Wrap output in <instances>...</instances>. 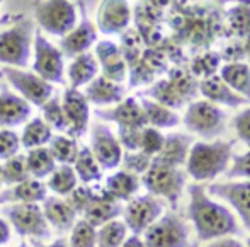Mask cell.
Listing matches in <instances>:
<instances>
[{"instance_id": "obj_1", "label": "cell", "mask_w": 250, "mask_h": 247, "mask_svg": "<svg viewBox=\"0 0 250 247\" xmlns=\"http://www.w3.org/2000/svg\"><path fill=\"white\" fill-rule=\"evenodd\" d=\"M188 218L198 235V241L211 242L221 237H231L240 232L238 222L230 208L218 203L208 193L206 186L194 182L189 186Z\"/></svg>"}, {"instance_id": "obj_2", "label": "cell", "mask_w": 250, "mask_h": 247, "mask_svg": "<svg viewBox=\"0 0 250 247\" xmlns=\"http://www.w3.org/2000/svg\"><path fill=\"white\" fill-rule=\"evenodd\" d=\"M233 145L235 142L225 140L192 143L186 160V174L199 184L225 174L233 158Z\"/></svg>"}, {"instance_id": "obj_3", "label": "cell", "mask_w": 250, "mask_h": 247, "mask_svg": "<svg viewBox=\"0 0 250 247\" xmlns=\"http://www.w3.org/2000/svg\"><path fill=\"white\" fill-rule=\"evenodd\" d=\"M186 179L188 174L182 167H172V165L162 164V162L151 160L148 171L142 176V184L148 191L160 200L177 208L179 201L186 189Z\"/></svg>"}, {"instance_id": "obj_4", "label": "cell", "mask_w": 250, "mask_h": 247, "mask_svg": "<svg viewBox=\"0 0 250 247\" xmlns=\"http://www.w3.org/2000/svg\"><path fill=\"white\" fill-rule=\"evenodd\" d=\"M33 33L34 24L31 19H19L14 26L0 31V63L12 68L29 65Z\"/></svg>"}, {"instance_id": "obj_5", "label": "cell", "mask_w": 250, "mask_h": 247, "mask_svg": "<svg viewBox=\"0 0 250 247\" xmlns=\"http://www.w3.org/2000/svg\"><path fill=\"white\" fill-rule=\"evenodd\" d=\"M182 123L189 132L203 136V138H216L225 132L227 126V114L220 106L206 101L189 102Z\"/></svg>"}, {"instance_id": "obj_6", "label": "cell", "mask_w": 250, "mask_h": 247, "mask_svg": "<svg viewBox=\"0 0 250 247\" xmlns=\"http://www.w3.org/2000/svg\"><path fill=\"white\" fill-rule=\"evenodd\" d=\"M40 29L53 36H65L77 26V5L70 0H44L36 5Z\"/></svg>"}, {"instance_id": "obj_7", "label": "cell", "mask_w": 250, "mask_h": 247, "mask_svg": "<svg viewBox=\"0 0 250 247\" xmlns=\"http://www.w3.org/2000/svg\"><path fill=\"white\" fill-rule=\"evenodd\" d=\"M146 247H189V227L175 211L165 213L145 232Z\"/></svg>"}, {"instance_id": "obj_8", "label": "cell", "mask_w": 250, "mask_h": 247, "mask_svg": "<svg viewBox=\"0 0 250 247\" xmlns=\"http://www.w3.org/2000/svg\"><path fill=\"white\" fill-rule=\"evenodd\" d=\"M165 201L153 195H142L131 198L125 208H123V217L125 225L133 235H142L164 215Z\"/></svg>"}, {"instance_id": "obj_9", "label": "cell", "mask_w": 250, "mask_h": 247, "mask_svg": "<svg viewBox=\"0 0 250 247\" xmlns=\"http://www.w3.org/2000/svg\"><path fill=\"white\" fill-rule=\"evenodd\" d=\"M33 70L48 84H65L63 77V55L43 36V31H34V63Z\"/></svg>"}, {"instance_id": "obj_10", "label": "cell", "mask_w": 250, "mask_h": 247, "mask_svg": "<svg viewBox=\"0 0 250 247\" xmlns=\"http://www.w3.org/2000/svg\"><path fill=\"white\" fill-rule=\"evenodd\" d=\"M10 224L14 225L19 235L29 237H50V224L43 215V210L38 203H17L5 210Z\"/></svg>"}, {"instance_id": "obj_11", "label": "cell", "mask_w": 250, "mask_h": 247, "mask_svg": "<svg viewBox=\"0 0 250 247\" xmlns=\"http://www.w3.org/2000/svg\"><path fill=\"white\" fill-rule=\"evenodd\" d=\"M0 72H2V75L7 77V80L12 84L14 89L21 94V97L34 106L41 108L55 92L51 84L38 77L36 73L24 72V70L12 68V67H3Z\"/></svg>"}, {"instance_id": "obj_12", "label": "cell", "mask_w": 250, "mask_h": 247, "mask_svg": "<svg viewBox=\"0 0 250 247\" xmlns=\"http://www.w3.org/2000/svg\"><path fill=\"white\" fill-rule=\"evenodd\" d=\"M90 152L102 171H112L121 165L123 148L118 136L102 123H94L90 130Z\"/></svg>"}, {"instance_id": "obj_13", "label": "cell", "mask_w": 250, "mask_h": 247, "mask_svg": "<svg viewBox=\"0 0 250 247\" xmlns=\"http://www.w3.org/2000/svg\"><path fill=\"white\" fill-rule=\"evenodd\" d=\"M206 189L213 198L227 201L240 217L244 227L250 230V181L238 179V181L213 182L206 186Z\"/></svg>"}, {"instance_id": "obj_14", "label": "cell", "mask_w": 250, "mask_h": 247, "mask_svg": "<svg viewBox=\"0 0 250 247\" xmlns=\"http://www.w3.org/2000/svg\"><path fill=\"white\" fill-rule=\"evenodd\" d=\"M63 114L66 118V135L72 136V138H80V136L85 135L87 126H89V101L83 96V92H80L79 89H68L63 94V102H62Z\"/></svg>"}, {"instance_id": "obj_15", "label": "cell", "mask_w": 250, "mask_h": 247, "mask_svg": "<svg viewBox=\"0 0 250 247\" xmlns=\"http://www.w3.org/2000/svg\"><path fill=\"white\" fill-rule=\"evenodd\" d=\"M133 10L128 0H101L97 9V29L102 34H121L129 27Z\"/></svg>"}, {"instance_id": "obj_16", "label": "cell", "mask_w": 250, "mask_h": 247, "mask_svg": "<svg viewBox=\"0 0 250 247\" xmlns=\"http://www.w3.org/2000/svg\"><path fill=\"white\" fill-rule=\"evenodd\" d=\"M79 9L80 14H82L80 22L60 41V51L68 58H75L82 53H87L89 48L97 41V29L92 24V21L87 17L83 2H79Z\"/></svg>"}, {"instance_id": "obj_17", "label": "cell", "mask_w": 250, "mask_h": 247, "mask_svg": "<svg viewBox=\"0 0 250 247\" xmlns=\"http://www.w3.org/2000/svg\"><path fill=\"white\" fill-rule=\"evenodd\" d=\"M123 208L125 206L119 201H116L104 188L96 186V195L82 211L83 220L92 225L94 228L102 227V225L116 220L119 215H123Z\"/></svg>"}, {"instance_id": "obj_18", "label": "cell", "mask_w": 250, "mask_h": 247, "mask_svg": "<svg viewBox=\"0 0 250 247\" xmlns=\"http://www.w3.org/2000/svg\"><path fill=\"white\" fill-rule=\"evenodd\" d=\"M96 116L104 121H114L118 126L129 128H145L146 119L136 97H125L121 102L109 109H96Z\"/></svg>"}, {"instance_id": "obj_19", "label": "cell", "mask_w": 250, "mask_h": 247, "mask_svg": "<svg viewBox=\"0 0 250 247\" xmlns=\"http://www.w3.org/2000/svg\"><path fill=\"white\" fill-rule=\"evenodd\" d=\"M97 63L102 68V77L112 80L116 84H123L128 75V67L121 55V49L116 43L109 40H102L96 45Z\"/></svg>"}, {"instance_id": "obj_20", "label": "cell", "mask_w": 250, "mask_h": 247, "mask_svg": "<svg viewBox=\"0 0 250 247\" xmlns=\"http://www.w3.org/2000/svg\"><path fill=\"white\" fill-rule=\"evenodd\" d=\"M198 90L203 94V97L206 101L213 102L216 106H227V108H240V106H247L250 102L242 96H238L237 92L230 89L223 80L220 79L218 73L206 79L199 80Z\"/></svg>"}, {"instance_id": "obj_21", "label": "cell", "mask_w": 250, "mask_h": 247, "mask_svg": "<svg viewBox=\"0 0 250 247\" xmlns=\"http://www.w3.org/2000/svg\"><path fill=\"white\" fill-rule=\"evenodd\" d=\"M31 104L10 90H0V130L26 123L31 116Z\"/></svg>"}, {"instance_id": "obj_22", "label": "cell", "mask_w": 250, "mask_h": 247, "mask_svg": "<svg viewBox=\"0 0 250 247\" xmlns=\"http://www.w3.org/2000/svg\"><path fill=\"white\" fill-rule=\"evenodd\" d=\"M191 145H192V138L189 135H184V133L165 135L164 147L158 152L157 157H153V160L172 165V167H182V165H186Z\"/></svg>"}, {"instance_id": "obj_23", "label": "cell", "mask_w": 250, "mask_h": 247, "mask_svg": "<svg viewBox=\"0 0 250 247\" xmlns=\"http://www.w3.org/2000/svg\"><path fill=\"white\" fill-rule=\"evenodd\" d=\"M83 96L96 106H109L121 102L126 96V89L121 84H116L112 80H107L105 77L97 75L92 82L87 84Z\"/></svg>"}, {"instance_id": "obj_24", "label": "cell", "mask_w": 250, "mask_h": 247, "mask_svg": "<svg viewBox=\"0 0 250 247\" xmlns=\"http://www.w3.org/2000/svg\"><path fill=\"white\" fill-rule=\"evenodd\" d=\"M220 79L238 96L250 102V65L245 62L225 63L218 70Z\"/></svg>"}, {"instance_id": "obj_25", "label": "cell", "mask_w": 250, "mask_h": 247, "mask_svg": "<svg viewBox=\"0 0 250 247\" xmlns=\"http://www.w3.org/2000/svg\"><path fill=\"white\" fill-rule=\"evenodd\" d=\"M43 215L46 218V222L50 225H53L55 228H58L60 232H66L75 225L77 220V213L68 206L65 200L62 198H46L41 206Z\"/></svg>"}, {"instance_id": "obj_26", "label": "cell", "mask_w": 250, "mask_h": 247, "mask_svg": "<svg viewBox=\"0 0 250 247\" xmlns=\"http://www.w3.org/2000/svg\"><path fill=\"white\" fill-rule=\"evenodd\" d=\"M140 186H142V179L140 176L131 174L128 171H118L114 174H111L105 179V186L104 189L109 193L116 201H129L131 198H135V195L138 193Z\"/></svg>"}, {"instance_id": "obj_27", "label": "cell", "mask_w": 250, "mask_h": 247, "mask_svg": "<svg viewBox=\"0 0 250 247\" xmlns=\"http://www.w3.org/2000/svg\"><path fill=\"white\" fill-rule=\"evenodd\" d=\"M99 72V63H97L96 56L92 53H82V55L75 56L73 62L68 65V80L72 89H79L80 86H87L97 77Z\"/></svg>"}, {"instance_id": "obj_28", "label": "cell", "mask_w": 250, "mask_h": 247, "mask_svg": "<svg viewBox=\"0 0 250 247\" xmlns=\"http://www.w3.org/2000/svg\"><path fill=\"white\" fill-rule=\"evenodd\" d=\"M140 106H142L143 114H145L146 126L164 130V128H175L181 123V116L174 109L165 108V106L158 104V102L151 101V99L143 97L140 101Z\"/></svg>"}, {"instance_id": "obj_29", "label": "cell", "mask_w": 250, "mask_h": 247, "mask_svg": "<svg viewBox=\"0 0 250 247\" xmlns=\"http://www.w3.org/2000/svg\"><path fill=\"white\" fill-rule=\"evenodd\" d=\"M140 97H151V101L165 106L168 109H179L186 104V99L181 96L174 82L168 79H162L153 82L148 89L140 92Z\"/></svg>"}, {"instance_id": "obj_30", "label": "cell", "mask_w": 250, "mask_h": 247, "mask_svg": "<svg viewBox=\"0 0 250 247\" xmlns=\"http://www.w3.org/2000/svg\"><path fill=\"white\" fill-rule=\"evenodd\" d=\"M46 200V188L43 182L38 179H27L24 182L16 184L10 191L0 195V203L2 201H19V203H40Z\"/></svg>"}, {"instance_id": "obj_31", "label": "cell", "mask_w": 250, "mask_h": 247, "mask_svg": "<svg viewBox=\"0 0 250 247\" xmlns=\"http://www.w3.org/2000/svg\"><path fill=\"white\" fill-rule=\"evenodd\" d=\"M225 24H227L228 38L244 40L250 34V3H238L225 12Z\"/></svg>"}, {"instance_id": "obj_32", "label": "cell", "mask_w": 250, "mask_h": 247, "mask_svg": "<svg viewBox=\"0 0 250 247\" xmlns=\"http://www.w3.org/2000/svg\"><path fill=\"white\" fill-rule=\"evenodd\" d=\"M26 165H27L29 176L34 179H43V178H46V176H51V172L56 169L55 158L51 157L50 150L44 147L27 150Z\"/></svg>"}, {"instance_id": "obj_33", "label": "cell", "mask_w": 250, "mask_h": 247, "mask_svg": "<svg viewBox=\"0 0 250 247\" xmlns=\"http://www.w3.org/2000/svg\"><path fill=\"white\" fill-rule=\"evenodd\" d=\"M73 164H75V174L79 176L80 181H82L83 184L90 186V184H96V182L101 181L102 169L96 162V158H94V155L89 147L79 148V154H77V158Z\"/></svg>"}, {"instance_id": "obj_34", "label": "cell", "mask_w": 250, "mask_h": 247, "mask_svg": "<svg viewBox=\"0 0 250 247\" xmlns=\"http://www.w3.org/2000/svg\"><path fill=\"white\" fill-rule=\"evenodd\" d=\"M53 132L50 126L44 123L43 118H34L24 126L22 136H21V145L26 150H33L38 147H44L50 143Z\"/></svg>"}, {"instance_id": "obj_35", "label": "cell", "mask_w": 250, "mask_h": 247, "mask_svg": "<svg viewBox=\"0 0 250 247\" xmlns=\"http://www.w3.org/2000/svg\"><path fill=\"white\" fill-rule=\"evenodd\" d=\"M48 150H50L51 157L55 158V162H60L62 165H70L75 162L77 154H79V145H77V140L72 136L53 135Z\"/></svg>"}, {"instance_id": "obj_36", "label": "cell", "mask_w": 250, "mask_h": 247, "mask_svg": "<svg viewBox=\"0 0 250 247\" xmlns=\"http://www.w3.org/2000/svg\"><path fill=\"white\" fill-rule=\"evenodd\" d=\"M128 235V227L123 220H112L97 230L96 247H121Z\"/></svg>"}, {"instance_id": "obj_37", "label": "cell", "mask_w": 250, "mask_h": 247, "mask_svg": "<svg viewBox=\"0 0 250 247\" xmlns=\"http://www.w3.org/2000/svg\"><path fill=\"white\" fill-rule=\"evenodd\" d=\"M221 67V56L218 51H204L199 53L198 56L191 60L189 63V72L196 77V79H206L211 77L220 70Z\"/></svg>"}, {"instance_id": "obj_38", "label": "cell", "mask_w": 250, "mask_h": 247, "mask_svg": "<svg viewBox=\"0 0 250 247\" xmlns=\"http://www.w3.org/2000/svg\"><path fill=\"white\" fill-rule=\"evenodd\" d=\"M51 191L60 196H68L77 188V174L70 165H60L58 169L51 172L48 181Z\"/></svg>"}, {"instance_id": "obj_39", "label": "cell", "mask_w": 250, "mask_h": 247, "mask_svg": "<svg viewBox=\"0 0 250 247\" xmlns=\"http://www.w3.org/2000/svg\"><path fill=\"white\" fill-rule=\"evenodd\" d=\"M29 179V172H27L26 157L24 155H14L12 158L5 160L2 165V182L3 184H19Z\"/></svg>"}, {"instance_id": "obj_40", "label": "cell", "mask_w": 250, "mask_h": 247, "mask_svg": "<svg viewBox=\"0 0 250 247\" xmlns=\"http://www.w3.org/2000/svg\"><path fill=\"white\" fill-rule=\"evenodd\" d=\"M41 111H43V119L50 128H55L56 132H65L68 130V125H66V118L63 114L62 109V102H60L58 97L51 96L41 106Z\"/></svg>"}, {"instance_id": "obj_41", "label": "cell", "mask_w": 250, "mask_h": 247, "mask_svg": "<svg viewBox=\"0 0 250 247\" xmlns=\"http://www.w3.org/2000/svg\"><path fill=\"white\" fill-rule=\"evenodd\" d=\"M97 230L85 220H79L72 228L70 247H96Z\"/></svg>"}, {"instance_id": "obj_42", "label": "cell", "mask_w": 250, "mask_h": 247, "mask_svg": "<svg viewBox=\"0 0 250 247\" xmlns=\"http://www.w3.org/2000/svg\"><path fill=\"white\" fill-rule=\"evenodd\" d=\"M165 142V135L160 130L153 128V126H145L142 130V140H140V152L146 154L148 157H157L158 152L162 150Z\"/></svg>"}, {"instance_id": "obj_43", "label": "cell", "mask_w": 250, "mask_h": 247, "mask_svg": "<svg viewBox=\"0 0 250 247\" xmlns=\"http://www.w3.org/2000/svg\"><path fill=\"white\" fill-rule=\"evenodd\" d=\"M151 160H153V158L148 157V155L143 154V152H140V150L125 152V154H123V158H121L123 171H128L136 176H143L146 171H148Z\"/></svg>"}, {"instance_id": "obj_44", "label": "cell", "mask_w": 250, "mask_h": 247, "mask_svg": "<svg viewBox=\"0 0 250 247\" xmlns=\"http://www.w3.org/2000/svg\"><path fill=\"white\" fill-rule=\"evenodd\" d=\"M94 195H96V186H87V184L83 186L82 184V186H77L65 201L68 203V206L79 215V213H82V211L87 208V204L92 201Z\"/></svg>"}, {"instance_id": "obj_45", "label": "cell", "mask_w": 250, "mask_h": 247, "mask_svg": "<svg viewBox=\"0 0 250 247\" xmlns=\"http://www.w3.org/2000/svg\"><path fill=\"white\" fill-rule=\"evenodd\" d=\"M21 138L12 130H0V158L9 160L14 155L19 154Z\"/></svg>"}, {"instance_id": "obj_46", "label": "cell", "mask_w": 250, "mask_h": 247, "mask_svg": "<svg viewBox=\"0 0 250 247\" xmlns=\"http://www.w3.org/2000/svg\"><path fill=\"white\" fill-rule=\"evenodd\" d=\"M143 128H129V126H119L118 130V142L121 148H126V152L140 150V140H142Z\"/></svg>"}, {"instance_id": "obj_47", "label": "cell", "mask_w": 250, "mask_h": 247, "mask_svg": "<svg viewBox=\"0 0 250 247\" xmlns=\"http://www.w3.org/2000/svg\"><path fill=\"white\" fill-rule=\"evenodd\" d=\"M231 179H247L250 181V148L245 154H240L231 158V165L227 171Z\"/></svg>"}, {"instance_id": "obj_48", "label": "cell", "mask_w": 250, "mask_h": 247, "mask_svg": "<svg viewBox=\"0 0 250 247\" xmlns=\"http://www.w3.org/2000/svg\"><path fill=\"white\" fill-rule=\"evenodd\" d=\"M231 125H233V130L237 133L238 140H242L250 148V106L235 116Z\"/></svg>"}, {"instance_id": "obj_49", "label": "cell", "mask_w": 250, "mask_h": 247, "mask_svg": "<svg viewBox=\"0 0 250 247\" xmlns=\"http://www.w3.org/2000/svg\"><path fill=\"white\" fill-rule=\"evenodd\" d=\"M221 62L227 63H233V62H244L245 58V51H244V41L242 40H233L230 43H227L223 46V49L220 51Z\"/></svg>"}, {"instance_id": "obj_50", "label": "cell", "mask_w": 250, "mask_h": 247, "mask_svg": "<svg viewBox=\"0 0 250 247\" xmlns=\"http://www.w3.org/2000/svg\"><path fill=\"white\" fill-rule=\"evenodd\" d=\"M204 247H247V246H244L240 241H237L233 237H221L216 239V241H211L209 244Z\"/></svg>"}, {"instance_id": "obj_51", "label": "cell", "mask_w": 250, "mask_h": 247, "mask_svg": "<svg viewBox=\"0 0 250 247\" xmlns=\"http://www.w3.org/2000/svg\"><path fill=\"white\" fill-rule=\"evenodd\" d=\"M140 2L146 3V5H151V7H155V9L164 12L165 9H170L177 0H140Z\"/></svg>"}, {"instance_id": "obj_52", "label": "cell", "mask_w": 250, "mask_h": 247, "mask_svg": "<svg viewBox=\"0 0 250 247\" xmlns=\"http://www.w3.org/2000/svg\"><path fill=\"white\" fill-rule=\"evenodd\" d=\"M121 247H146V246L140 235H131V237H126V241L123 242Z\"/></svg>"}, {"instance_id": "obj_53", "label": "cell", "mask_w": 250, "mask_h": 247, "mask_svg": "<svg viewBox=\"0 0 250 247\" xmlns=\"http://www.w3.org/2000/svg\"><path fill=\"white\" fill-rule=\"evenodd\" d=\"M10 237V230H9V225L5 224V222L0 218V246L5 244L7 241H9Z\"/></svg>"}, {"instance_id": "obj_54", "label": "cell", "mask_w": 250, "mask_h": 247, "mask_svg": "<svg viewBox=\"0 0 250 247\" xmlns=\"http://www.w3.org/2000/svg\"><path fill=\"white\" fill-rule=\"evenodd\" d=\"M244 51H245V58L250 62V34H247V36L244 38Z\"/></svg>"}, {"instance_id": "obj_55", "label": "cell", "mask_w": 250, "mask_h": 247, "mask_svg": "<svg viewBox=\"0 0 250 247\" xmlns=\"http://www.w3.org/2000/svg\"><path fill=\"white\" fill-rule=\"evenodd\" d=\"M34 247H68L65 244V241H55L51 246H43L41 242H34Z\"/></svg>"}, {"instance_id": "obj_56", "label": "cell", "mask_w": 250, "mask_h": 247, "mask_svg": "<svg viewBox=\"0 0 250 247\" xmlns=\"http://www.w3.org/2000/svg\"><path fill=\"white\" fill-rule=\"evenodd\" d=\"M0 184H2V165H0Z\"/></svg>"}, {"instance_id": "obj_57", "label": "cell", "mask_w": 250, "mask_h": 247, "mask_svg": "<svg viewBox=\"0 0 250 247\" xmlns=\"http://www.w3.org/2000/svg\"><path fill=\"white\" fill-rule=\"evenodd\" d=\"M19 247H27V244H26V242H22V244H21Z\"/></svg>"}, {"instance_id": "obj_58", "label": "cell", "mask_w": 250, "mask_h": 247, "mask_svg": "<svg viewBox=\"0 0 250 247\" xmlns=\"http://www.w3.org/2000/svg\"><path fill=\"white\" fill-rule=\"evenodd\" d=\"M247 247H250V237H249V241H247Z\"/></svg>"}, {"instance_id": "obj_59", "label": "cell", "mask_w": 250, "mask_h": 247, "mask_svg": "<svg viewBox=\"0 0 250 247\" xmlns=\"http://www.w3.org/2000/svg\"><path fill=\"white\" fill-rule=\"evenodd\" d=\"M184 2H192V0H182V3H184Z\"/></svg>"}, {"instance_id": "obj_60", "label": "cell", "mask_w": 250, "mask_h": 247, "mask_svg": "<svg viewBox=\"0 0 250 247\" xmlns=\"http://www.w3.org/2000/svg\"><path fill=\"white\" fill-rule=\"evenodd\" d=\"M189 247H198V244H191V246H189Z\"/></svg>"}, {"instance_id": "obj_61", "label": "cell", "mask_w": 250, "mask_h": 247, "mask_svg": "<svg viewBox=\"0 0 250 247\" xmlns=\"http://www.w3.org/2000/svg\"><path fill=\"white\" fill-rule=\"evenodd\" d=\"M2 22H7V19H3V21H2ZM2 22H0V26H2Z\"/></svg>"}, {"instance_id": "obj_62", "label": "cell", "mask_w": 250, "mask_h": 247, "mask_svg": "<svg viewBox=\"0 0 250 247\" xmlns=\"http://www.w3.org/2000/svg\"><path fill=\"white\" fill-rule=\"evenodd\" d=\"M0 77H2V72H0Z\"/></svg>"}, {"instance_id": "obj_63", "label": "cell", "mask_w": 250, "mask_h": 247, "mask_svg": "<svg viewBox=\"0 0 250 247\" xmlns=\"http://www.w3.org/2000/svg\"><path fill=\"white\" fill-rule=\"evenodd\" d=\"M0 3H2V0H0Z\"/></svg>"}]
</instances>
